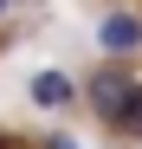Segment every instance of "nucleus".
<instances>
[{
    "instance_id": "obj_1",
    "label": "nucleus",
    "mask_w": 142,
    "mask_h": 149,
    "mask_svg": "<svg viewBox=\"0 0 142 149\" xmlns=\"http://www.w3.org/2000/svg\"><path fill=\"white\" fill-rule=\"evenodd\" d=\"M97 45H103L110 58H129L136 45H142V13H129V7L103 13V26H97Z\"/></svg>"
},
{
    "instance_id": "obj_2",
    "label": "nucleus",
    "mask_w": 142,
    "mask_h": 149,
    "mask_svg": "<svg viewBox=\"0 0 142 149\" xmlns=\"http://www.w3.org/2000/svg\"><path fill=\"white\" fill-rule=\"evenodd\" d=\"M129 91H136V84L110 65V71H97V78H90V110H97L103 123H116V117H123V104H129Z\"/></svg>"
},
{
    "instance_id": "obj_3",
    "label": "nucleus",
    "mask_w": 142,
    "mask_h": 149,
    "mask_svg": "<svg viewBox=\"0 0 142 149\" xmlns=\"http://www.w3.org/2000/svg\"><path fill=\"white\" fill-rule=\"evenodd\" d=\"M71 97H78V91H71L65 71H39V78H32V104H45V110H65Z\"/></svg>"
},
{
    "instance_id": "obj_4",
    "label": "nucleus",
    "mask_w": 142,
    "mask_h": 149,
    "mask_svg": "<svg viewBox=\"0 0 142 149\" xmlns=\"http://www.w3.org/2000/svg\"><path fill=\"white\" fill-rule=\"evenodd\" d=\"M116 130H129V136H142V84L129 91V104H123V117H116Z\"/></svg>"
},
{
    "instance_id": "obj_5",
    "label": "nucleus",
    "mask_w": 142,
    "mask_h": 149,
    "mask_svg": "<svg viewBox=\"0 0 142 149\" xmlns=\"http://www.w3.org/2000/svg\"><path fill=\"white\" fill-rule=\"evenodd\" d=\"M45 149H78V143H71V136H52V143H45Z\"/></svg>"
}]
</instances>
